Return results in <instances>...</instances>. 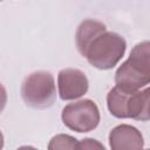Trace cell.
I'll return each instance as SVG.
<instances>
[{
    "label": "cell",
    "mask_w": 150,
    "mask_h": 150,
    "mask_svg": "<svg viewBox=\"0 0 150 150\" xmlns=\"http://www.w3.org/2000/svg\"><path fill=\"white\" fill-rule=\"evenodd\" d=\"M75 40L80 54L100 70L112 69L127 49L122 35L107 30L103 22L94 19L83 20L79 25Z\"/></svg>",
    "instance_id": "obj_1"
},
{
    "label": "cell",
    "mask_w": 150,
    "mask_h": 150,
    "mask_svg": "<svg viewBox=\"0 0 150 150\" xmlns=\"http://www.w3.org/2000/svg\"><path fill=\"white\" fill-rule=\"evenodd\" d=\"M150 43L142 41L130 52L129 57L115 73L116 87L127 91H136L150 82Z\"/></svg>",
    "instance_id": "obj_2"
},
{
    "label": "cell",
    "mask_w": 150,
    "mask_h": 150,
    "mask_svg": "<svg viewBox=\"0 0 150 150\" xmlns=\"http://www.w3.org/2000/svg\"><path fill=\"white\" fill-rule=\"evenodd\" d=\"M149 93L148 87L144 90L127 91L115 86L107 95L108 110L117 118H134L146 122L150 118Z\"/></svg>",
    "instance_id": "obj_3"
},
{
    "label": "cell",
    "mask_w": 150,
    "mask_h": 150,
    "mask_svg": "<svg viewBox=\"0 0 150 150\" xmlns=\"http://www.w3.org/2000/svg\"><path fill=\"white\" fill-rule=\"evenodd\" d=\"M21 97L25 104L33 109H48L56 100L54 76L46 70L29 74L21 84Z\"/></svg>",
    "instance_id": "obj_4"
},
{
    "label": "cell",
    "mask_w": 150,
    "mask_h": 150,
    "mask_svg": "<svg viewBox=\"0 0 150 150\" xmlns=\"http://www.w3.org/2000/svg\"><path fill=\"white\" fill-rule=\"evenodd\" d=\"M63 124L76 132H88L100 124V110L91 100H80L67 104L62 109Z\"/></svg>",
    "instance_id": "obj_5"
},
{
    "label": "cell",
    "mask_w": 150,
    "mask_h": 150,
    "mask_svg": "<svg viewBox=\"0 0 150 150\" xmlns=\"http://www.w3.org/2000/svg\"><path fill=\"white\" fill-rule=\"evenodd\" d=\"M57 87L60 98L71 101L82 97L89 88V81L83 71L75 68H64L59 71Z\"/></svg>",
    "instance_id": "obj_6"
},
{
    "label": "cell",
    "mask_w": 150,
    "mask_h": 150,
    "mask_svg": "<svg viewBox=\"0 0 150 150\" xmlns=\"http://www.w3.org/2000/svg\"><path fill=\"white\" fill-rule=\"evenodd\" d=\"M109 145L111 150H143L144 139L137 128L120 124L110 130Z\"/></svg>",
    "instance_id": "obj_7"
},
{
    "label": "cell",
    "mask_w": 150,
    "mask_h": 150,
    "mask_svg": "<svg viewBox=\"0 0 150 150\" xmlns=\"http://www.w3.org/2000/svg\"><path fill=\"white\" fill-rule=\"evenodd\" d=\"M79 141L66 134H57L53 136L48 143V150H76Z\"/></svg>",
    "instance_id": "obj_8"
},
{
    "label": "cell",
    "mask_w": 150,
    "mask_h": 150,
    "mask_svg": "<svg viewBox=\"0 0 150 150\" xmlns=\"http://www.w3.org/2000/svg\"><path fill=\"white\" fill-rule=\"evenodd\" d=\"M76 150H105V148L95 138H83L77 143Z\"/></svg>",
    "instance_id": "obj_9"
},
{
    "label": "cell",
    "mask_w": 150,
    "mask_h": 150,
    "mask_svg": "<svg viewBox=\"0 0 150 150\" xmlns=\"http://www.w3.org/2000/svg\"><path fill=\"white\" fill-rule=\"evenodd\" d=\"M6 104H7V91L2 86V83L0 82V114L4 111Z\"/></svg>",
    "instance_id": "obj_10"
},
{
    "label": "cell",
    "mask_w": 150,
    "mask_h": 150,
    "mask_svg": "<svg viewBox=\"0 0 150 150\" xmlns=\"http://www.w3.org/2000/svg\"><path fill=\"white\" fill-rule=\"evenodd\" d=\"M16 150H38V149H35L34 146H30V145H22V146L18 148Z\"/></svg>",
    "instance_id": "obj_11"
},
{
    "label": "cell",
    "mask_w": 150,
    "mask_h": 150,
    "mask_svg": "<svg viewBox=\"0 0 150 150\" xmlns=\"http://www.w3.org/2000/svg\"><path fill=\"white\" fill-rule=\"evenodd\" d=\"M2 148H4V135L0 131V150H2Z\"/></svg>",
    "instance_id": "obj_12"
},
{
    "label": "cell",
    "mask_w": 150,
    "mask_h": 150,
    "mask_svg": "<svg viewBox=\"0 0 150 150\" xmlns=\"http://www.w3.org/2000/svg\"><path fill=\"white\" fill-rule=\"evenodd\" d=\"M144 150H149V149H144Z\"/></svg>",
    "instance_id": "obj_13"
}]
</instances>
